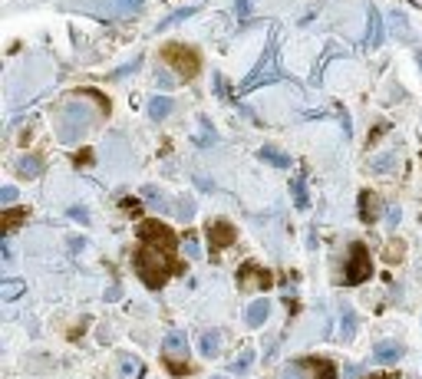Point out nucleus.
<instances>
[{
	"label": "nucleus",
	"instance_id": "1",
	"mask_svg": "<svg viewBox=\"0 0 422 379\" xmlns=\"http://www.w3.org/2000/svg\"><path fill=\"white\" fill-rule=\"evenodd\" d=\"M175 244H178V238L162 221H145L139 227V248L132 254V264H136V274L142 277L145 287L159 291L169 281V274H178L185 267L175 254Z\"/></svg>",
	"mask_w": 422,
	"mask_h": 379
},
{
	"label": "nucleus",
	"instance_id": "2",
	"mask_svg": "<svg viewBox=\"0 0 422 379\" xmlns=\"http://www.w3.org/2000/svg\"><path fill=\"white\" fill-rule=\"evenodd\" d=\"M281 66H277V36H271V44H268V50H264V56L258 60V66H254V73L241 83L238 96H244V93H251V89H258L261 83H277L281 79Z\"/></svg>",
	"mask_w": 422,
	"mask_h": 379
},
{
	"label": "nucleus",
	"instance_id": "3",
	"mask_svg": "<svg viewBox=\"0 0 422 379\" xmlns=\"http://www.w3.org/2000/svg\"><path fill=\"white\" fill-rule=\"evenodd\" d=\"M369 274H373V258H369V248L363 241H353L347 251V264H343V277L340 281L347 284V287H357V284L369 281Z\"/></svg>",
	"mask_w": 422,
	"mask_h": 379
},
{
	"label": "nucleus",
	"instance_id": "4",
	"mask_svg": "<svg viewBox=\"0 0 422 379\" xmlns=\"http://www.w3.org/2000/svg\"><path fill=\"white\" fill-rule=\"evenodd\" d=\"M162 357L169 363L175 376H182L185 369H188V340H185L182 330H169L162 340Z\"/></svg>",
	"mask_w": 422,
	"mask_h": 379
},
{
	"label": "nucleus",
	"instance_id": "5",
	"mask_svg": "<svg viewBox=\"0 0 422 379\" xmlns=\"http://www.w3.org/2000/svg\"><path fill=\"white\" fill-rule=\"evenodd\" d=\"M284 379H336V366L330 359H294Z\"/></svg>",
	"mask_w": 422,
	"mask_h": 379
},
{
	"label": "nucleus",
	"instance_id": "6",
	"mask_svg": "<svg viewBox=\"0 0 422 379\" xmlns=\"http://www.w3.org/2000/svg\"><path fill=\"white\" fill-rule=\"evenodd\" d=\"M162 60L169 66H172L175 73H182L185 79H192V76H198V53L192 50V46H185V44H169L162 50Z\"/></svg>",
	"mask_w": 422,
	"mask_h": 379
},
{
	"label": "nucleus",
	"instance_id": "7",
	"mask_svg": "<svg viewBox=\"0 0 422 379\" xmlns=\"http://www.w3.org/2000/svg\"><path fill=\"white\" fill-rule=\"evenodd\" d=\"M208 241H211L215 251H225L238 241V227L231 225V221H225V218H215V221L208 225Z\"/></svg>",
	"mask_w": 422,
	"mask_h": 379
},
{
	"label": "nucleus",
	"instance_id": "8",
	"mask_svg": "<svg viewBox=\"0 0 422 379\" xmlns=\"http://www.w3.org/2000/svg\"><path fill=\"white\" fill-rule=\"evenodd\" d=\"M274 277L268 271H261L258 264H244L238 271V287L241 291H254V287H271Z\"/></svg>",
	"mask_w": 422,
	"mask_h": 379
},
{
	"label": "nucleus",
	"instance_id": "9",
	"mask_svg": "<svg viewBox=\"0 0 422 379\" xmlns=\"http://www.w3.org/2000/svg\"><path fill=\"white\" fill-rule=\"evenodd\" d=\"M402 343H396V340H383V343H376L373 347V363H379V366H393V363H400L402 359Z\"/></svg>",
	"mask_w": 422,
	"mask_h": 379
},
{
	"label": "nucleus",
	"instance_id": "10",
	"mask_svg": "<svg viewBox=\"0 0 422 379\" xmlns=\"http://www.w3.org/2000/svg\"><path fill=\"white\" fill-rule=\"evenodd\" d=\"M383 201H379L376 192H369V188H363L360 192V221H367V225H373V221H379V211H383Z\"/></svg>",
	"mask_w": 422,
	"mask_h": 379
},
{
	"label": "nucleus",
	"instance_id": "11",
	"mask_svg": "<svg viewBox=\"0 0 422 379\" xmlns=\"http://www.w3.org/2000/svg\"><path fill=\"white\" fill-rule=\"evenodd\" d=\"M379 44H383V20H379L376 7H369V17H367V46H369V50H376Z\"/></svg>",
	"mask_w": 422,
	"mask_h": 379
},
{
	"label": "nucleus",
	"instance_id": "12",
	"mask_svg": "<svg viewBox=\"0 0 422 379\" xmlns=\"http://www.w3.org/2000/svg\"><path fill=\"white\" fill-rule=\"evenodd\" d=\"M258 159L261 162H268V165H274V168H291V155L281 152L277 145H264V149L258 152Z\"/></svg>",
	"mask_w": 422,
	"mask_h": 379
},
{
	"label": "nucleus",
	"instance_id": "13",
	"mask_svg": "<svg viewBox=\"0 0 422 379\" xmlns=\"http://www.w3.org/2000/svg\"><path fill=\"white\" fill-rule=\"evenodd\" d=\"M291 195H294V205L301 208V211H307V208H310V198H307V175H303V172L294 175Z\"/></svg>",
	"mask_w": 422,
	"mask_h": 379
},
{
	"label": "nucleus",
	"instance_id": "14",
	"mask_svg": "<svg viewBox=\"0 0 422 379\" xmlns=\"http://www.w3.org/2000/svg\"><path fill=\"white\" fill-rule=\"evenodd\" d=\"M268 317H271V300H254L248 307V326H264Z\"/></svg>",
	"mask_w": 422,
	"mask_h": 379
},
{
	"label": "nucleus",
	"instance_id": "15",
	"mask_svg": "<svg viewBox=\"0 0 422 379\" xmlns=\"http://www.w3.org/2000/svg\"><path fill=\"white\" fill-rule=\"evenodd\" d=\"M17 172H20V178H37V175L44 172V159L40 155H23L20 162H17Z\"/></svg>",
	"mask_w": 422,
	"mask_h": 379
},
{
	"label": "nucleus",
	"instance_id": "16",
	"mask_svg": "<svg viewBox=\"0 0 422 379\" xmlns=\"http://www.w3.org/2000/svg\"><path fill=\"white\" fill-rule=\"evenodd\" d=\"M198 350H202L205 357H218V350H221V333H218V330H205V333L198 336Z\"/></svg>",
	"mask_w": 422,
	"mask_h": 379
},
{
	"label": "nucleus",
	"instance_id": "17",
	"mask_svg": "<svg viewBox=\"0 0 422 379\" xmlns=\"http://www.w3.org/2000/svg\"><path fill=\"white\" fill-rule=\"evenodd\" d=\"M175 109V102L169 96H155L149 102V119H155V122H162L165 116H169V112H172Z\"/></svg>",
	"mask_w": 422,
	"mask_h": 379
},
{
	"label": "nucleus",
	"instance_id": "18",
	"mask_svg": "<svg viewBox=\"0 0 422 379\" xmlns=\"http://www.w3.org/2000/svg\"><path fill=\"white\" fill-rule=\"evenodd\" d=\"M340 324H343V340H353V333H357V314H353L350 303L340 307Z\"/></svg>",
	"mask_w": 422,
	"mask_h": 379
},
{
	"label": "nucleus",
	"instance_id": "19",
	"mask_svg": "<svg viewBox=\"0 0 422 379\" xmlns=\"http://www.w3.org/2000/svg\"><path fill=\"white\" fill-rule=\"evenodd\" d=\"M119 369H122V379H142V363L136 357H122Z\"/></svg>",
	"mask_w": 422,
	"mask_h": 379
},
{
	"label": "nucleus",
	"instance_id": "20",
	"mask_svg": "<svg viewBox=\"0 0 422 379\" xmlns=\"http://www.w3.org/2000/svg\"><path fill=\"white\" fill-rule=\"evenodd\" d=\"M23 291H27L23 281H4L0 284V300H13V297H20Z\"/></svg>",
	"mask_w": 422,
	"mask_h": 379
},
{
	"label": "nucleus",
	"instance_id": "21",
	"mask_svg": "<svg viewBox=\"0 0 422 379\" xmlns=\"http://www.w3.org/2000/svg\"><path fill=\"white\" fill-rule=\"evenodd\" d=\"M198 7H185V11H175L172 17H165L162 23H159V27H155V30L162 33V30H169V27H175V23H182V20H188V17H192V13H195Z\"/></svg>",
	"mask_w": 422,
	"mask_h": 379
},
{
	"label": "nucleus",
	"instance_id": "22",
	"mask_svg": "<svg viewBox=\"0 0 422 379\" xmlns=\"http://www.w3.org/2000/svg\"><path fill=\"white\" fill-rule=\"evenodd\" d=\"M393 165H396V152H386V155L373 159V162H369V168H373V172H379V175H386Z\"/></svg>",
	"mask_w": 422,
	"mask_h": 379
},
{
	"label": "nucleus",
	"instance_id": "23",
	"mask_svg": "<svg viewBox=\"0 0 422 379\" xmlns=\"http://www.w3.org/2000/svg\"><path fill=\"white\" fill-rule=\"evenodd\" d=\"M251 363H254V350H244V353L231 363V373H238V376H241V373H248V369H251Z\"/></svg>",
	"mask_w": 422,
	"mask_h": 379
},
{
	"label": "nucleus",
	"instance_id": "24",
	"mask_svg": "<svg viewBox=\"0 0 422 379\" xmlns=\"http://www.w3.org/2000/svg\"><path fill=\"white\" fill-rule=\"evenodd\" d=\"M390 20H393V30L400 33V40H409V23H406V17H402L400 11H393Z\"/></svg>",
	"mask_w": 422,
	"mask_h": 379
},
{
	"label": "nucleus",
	"instance_id": "25",
	"mask_svg": "<svg viewBox=\"0 0 422 379\" xmlns=\"http://www.w3.org/2000/svg\"><path fill=\"white\" fill-rule=\"evenodd\" d=\"M383 215H386V225L396 227V225H400V218H402V211H400V205H396V201H390V205L383 208Z\"/></svg>",
	"mask_w": 422,
	"mask_h": 379
},
{
	"label": "nucleus",
	"instance_id": "26",
	"mask_svg": "<svg viewBox=\"0 0 422 379\" xmlns=\"http://www.w3.org/2000/svg\"><path fill=\"white\" fill-rule=\"evenodd\" d=\"M175 215H178V218H185V221H188V218L195 215V201H192V198H182V201L175 205Z\"/></svg>",
	"mask_w": 422,
	"mask_h": 379
},
{
	"label": "nucleus",
	"instance_id": "27",
	"mask_svg": "<svg viewBox=\"0 0 422 379\" xmlns=\"http://www.w3.org/2000/svg\"><path fill=\"white\" fill-rule=\"evenodd\" d=\"M139 7H142V0H116V13H122V17L136 13Z\"/></svg>",
	"mask_w": 422,
	"mask_h": 379
},
{
	"label": "nucleus",
	"instance_id": "28",
	"mask_svg": "<svg viewBox=\"0 0 422 379\" xmlns=\"http://www.w3.org/2000/svg\"><path fill=\"white\" fill-rule=\"evenodd\" d=\"M185 254H188L192 260L202 258V248H198V238H195V234H185Z\"/></svg>",
	"mask_w": 422,
	"mask_h": 379
},
{
	"label": "nucleus",
	"instance_id": "29",
	"mask_svg": "<svg viewBox=\"0 0 422 379\" xmlns=\"http://www.w3.org/2000/svg\"><path fill=\"white\" fill-rule=\"evenodd\" d=\"M66 215L70 218H76V221H79V225H89V211L83 205H70L66 208Z\"/></svg>",
	"mask_w": 422,
	"mask_h": 379
},
{
	"label": "nucleus",
	"instance_id": "30",
	"mask_svg": "<svg viewBox=\"0 0 422 379\" xmlns=\"http://www.w3.org/2000/svg\"><path fill=\"white\" fill-rule=\"evenodd\" d=\"M13 201H17V188H13V185H4V188H0V205L11 208Z\"/></svg>",
	"mask_w": 422,
	"mask_h": 379
},
{
	"label": "nucleus",
	"instance_id": "31",
	"mask_svg": "<svg viewBox=\"0 0 422 379\" xmlns=\"http://www.w3.org/2000/svg\"><path fill=\"white\" fill-rule=\"evenodd\" d=\"M198 145H215V129L208 126V119H202V135H198Z\"/></svg>",
	"mask_w": 422,
	"mask_h": 379
},
{
	"label": "nucleus",
	"instance_id": "32",
	"mask_svg": "<svg viewBox=\"0 0 422 379\" xmlns=\"http://www.w3.org/2000/svg\"><path fill=\"white\" fill-rule=\"evenodd\" d=\"M145 201H152V205H159L162 211L169 208V205H165V198H162V192H159V188H152V185L145 188Z\"/></svg>",
	"mask_w": 422,
	"mask_h": 379
},
{
	"label": "nucleus",
	"instance_id": "33",
	"mask_svg": "<svg viewBox=\"0 0 422 379\" xmlns=\"http://www.w3.org/2000/svg\"><path fill=\"white\" fill-rule=\"evenodd\" d=\"M235 13H238V17H248V13H251V0H235Z\"/></svg>",
	"mask_w": 422,
	"mask_h": 379
},
{
	"label": "nucleus",
	"instance_id": "34",
	"mask_svg": "<svg viewBox=\"0 0 422 379\" xmlns=\"http://www.w3.org/2000/svg\"><path fill=\"white\" fill-rule=\"evenodd\" d=\"M0 251H4V260L11 264V260H13V251H11V241H7V238H4V244H0Z\"/></svg>",
	"mask_w": 422,
	"mask_h": 379
},
{
	"label": "nucleus",
	"instance_id": "35",
	"mask_svg": "<svg viewBox=\"0 0 422 379\" xmlns=\"http://www.w3.org/2000/svg\"><path fill=\"white\" fill-rule=\"evenodd\" d=\"M70 248H73V251H83V248H86V241H79V238H73V241H70Z\"/></svg>",
	"mask_w": 422,
	"mask_h": 379
},
{
	"label": "nucleus",
	"instance_id": "36",
	"mask_svg": "<svg viewBox=\"0 0 422 379\" xmlns=\"http://www.w3.org/2000/svg\"><path fill=\"white\" fill-rule=\"evenodd\" d=\"M416 60H419V66H422V50H419V53H416Z\"/></svg>",
	"mask_w": 422,
	"mask_h": 379
},
{
	"label": "nucleus",
	"instance_id": "37",
	"mask_svg": "<svg viewBox=\"0 0 422 379\" xmlns=\"http://www.w3.org/2000/svg\"><path fill=\"white\" fill-rule=\"evenodd\" d=\"M419 162H422V159H419Z\"/></svg>",
	"mask_w": 422,
	"mask_h": 379
}]
</instances>
